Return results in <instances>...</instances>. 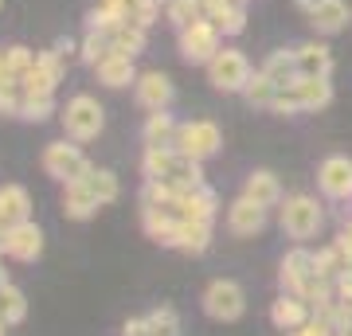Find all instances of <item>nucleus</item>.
Instances as JSON below:
<instances>
[{"label":"nucleus","mask_w":352,"mask_h":336,"mask_svg":"<svg viewBox=\"0 0 352 336\" xmlns=\"http://www.w3.org/2000/svg\"><path fill=\"white\" fill-rule=\"evenodd\" d=\"M43 172L55 176V180H63V184H71V180H87L94 168H90V161L75 149V145L55 141V145L43 149Z\"/></svg>","instance_id":"1"},{"label":"nucleus","mask_w":352,"mask_h":336,"mask_svg":"<svg viewBox=\"0 0 352 336\" xmlns=\"http://www.w3.org/2000/svg\"><path fill=\"white\" fill-rule=\"evenodd\" d=\"M243 309H247V298H243L239 282L219 278V282H212V286L204 289V313L212 321H239Z\"/></svg>","instance_id":"2"},{"label":"nucleus","mask_w":352,"mask_h":336,"mask_svg":"<svg viewBox=\"0 0 352 336\" xmlns=\"http://www.w3.org/2000/svg\"><path fill=\"white\" fill-rule=\"evenodd\" d=\"M176 153L180 157H192V161H204L219 149V129L212 122H188V125H176Z\"/></svg>","instance_id":"3"},{"label":"nucleus","mask_w":352,"mask_h":336,"mask_svg":"<svg viewBox=\"0 0 352 336\" xmlns=\"http://www.w3.org/2000/svg\"><path fill=\"white\" fill-rule=\"evenodd\" d=\"M321 227V208L309 196H289L282 208V231L289 238H314Z\"/></svg>","instance_id":"4"},{"label":"nucleus","mask_w":352,"mask_h":336,"mask_svg":"<svg viewBox=\"0 0 352 336\" xmlns=\"http://www.w3.org/2000/svg\"><path fill=\"white\" fill-rule=\"evenodd\" d=\"M0 243H4V254H8V258H16V262H36L39 250H43V231H39L32 219H24V223L4 227Z\"/></svg>","instance_id":"5"},{"label":"nucleus","mask_w":352,"mask_h":336,"mask_svg":"<svg viewBox=\"0 0 352 336\" xmlns=\"http://www.w3.org/2000/svg\"><path fill=\"white\" fill-rule=\"evenodd\" d=\"M63 125H67V133L75 141H90V137H98L102 133V106L94 98H75L71 106L63 110Z\"/></svg>","instance_id":"6"},{"label":"nucleus","mask_w":352,"mask_h":336,"mask_svg":"<svg viewBox=\"0 0 352 336\" xmlns=\"http://www.w3.org/2000/svg\"><path fill=\"white\" fill-rule=\"evenodd\" d=\"M212 82L219 90H247V82H251L247 59H243L239 51H219L212 59Z\"/></svg>","instance_id":"7"},{"label":"nucleus","mask_w":352,"mask_h":336,"mask_svg":"<svg viewBox=\"0 0 352 336\" xmlns=\"http://www.w3.org/2000/svg\"><path fill=\"white\" fill-rule=\"evenodd\" d=\"M278 278H282V289H286V293L302 298V289L317 278L314 254H309V250H289L286 258H282V274H278Z\"/></svg>","instance_id":"8"},{"label":"nucleus","mask_w":352,"mask_h":336,"mask_svg":"<svg viewBox=\"0 0 352 336\" xmlns=\"http://www.w3.org/2000/svg\"><path fill=\"white\" fill-rule=\"evenodd\" d=\"M317 184L325 192L329 199H349L352 196V161L344 157H329L317 172Z\"/></svg>","instance_id":"9"},{"label":"nucleus","mask_w":352,"mask_h":336,"mask_svg":"<svg viewBox=\"0 0 352 336\" xmlns=\"http://www.w3.org/2000/svg\"><path fill=\"white\" fill-rule=\"evenodd\" d=\"M227 227L235 231V235H258L266 227V208L263 203H254L251 196H243L231 203V212H227Z\"/></svg>","instance_id":"10"},{"label":"nucleus","mask_w":352,"mask_h":336,"mask_svg":"<svg viewBox=\"0 0 352 336\" xmlns=\"http://www.w3.org/2000/svg\"><path fill=\"white\" fill-rule=\"evenodd\" d=\"M180 47H184V59L200 63V59H215L219 47H215V27L196 20V24L184 27V39H180Z\"/></svg>","instance_id":"11"},{"label":"nucleus","mask_w":352,"mask_h":336,"mask_svg":"<svg viewBox=\"0 0 352 336\" xmlns=\"http://www.w3.org/2000/svg\"><path fill=\"white\" fill-rule=\"evenodd\" d=\"M208 238H212V223H204V219H176L173 247L188 250V254H204Z\"/></svg>","instance_id":"12"},{"label":"nucleus","mask_w":352,"mask_h":336,"mask_svg":"<svg viewBox=\"0 0 352 336\" xmlns=\"http://www.w3.org/2000/svg\"><path fill=\"white\" fill-rule=\"evenodd\" d=\"M63 212L71 215V219H90V215L98 212V196L90 192V180H71V184H67Z\"/></svg>","instance_id":"13"},{"label":"nucleus","mask_w":352,"mask_h":336,"mask_svg":"<svg viewBox=\"0 0 352 336\" xmlns=\"http://www.w3.org/2000/svg\"><path fill=\"white\" fill-rule=\"evenodd\" d=\"M270 321L282 328V333H294V328H302L309 317H305V301L294 298V293H282V298L270 305Z\"/></svg>","instance_id":"14"},{"label":"nucleus","mask_w":352,"mask_h":336,"mask_svg":"<svg viewBox=\"0 0 352 336\" xmlns=\"http://www.w3.org/2000/svg\"><path fill=\"white\" fill-rule=\"evenodd\" d=\"M28 208H32V199H28V192L20 184H8L4 192H0V231L12 223H24L28 219Z\"/></svg>","instance_id":"15"},{"label":"nucleus","mask_w":352,"mask_h":336,"mask_svg":"<svg viewBox=\"0 0 352 336\" xmlns=\"http://www.w3.org/2000/svg\"><path fill=\"white\" fill-rule=\"evenodd\" d=\"M59 75H63V71H59V59H55V55H43V59L24 75V90L28 94H51L55 82H59Z\"/></svg>","instance_id":"16"},{"label":"nucleus","mask_w":352,"mask_h":336,"mask_svg":"<svg viewBox=\"0 0 352 336\" xmlns=\"http://www.w3.org/2000/svg\"><path fill=\"white\" fill-rule=\"evenodd\" d=\"M98 78L106 87H126V82H133V55L110 51V55L98 63Z\"/></svg>","instance_id":"17"},{"label":"nucleus","mask_w":352,"mask_h":336,"mask_svg":"<svg viewBox=\"0 0 352 336\" xmlns=\"http://www.w3.org/2000/svg\"><path fill=\"white\" fill-rule=\"evenodd\" d=\"M168 98H173V87H168V78L164 75H145L138 82V102L145 106V110H164L168 106Z\"/></svg>","instance_id":"18"},{"label":"nucleus","mask_w":352,"mask_h":336,"mask_svg":"<svg viewBox=\"0 0 352 336\" xmlns=\"http://www.w3.org/2000/svg\"><path fill=\"white\" fill-rule=\"evenodd\" d=\"M145 231L149 238L164 243V247H173V231H176V215L168 208H145Z\"/></svg>","instance_id":"19"},{"label":"nucleus","mask_w":352,"mask_h":336,"mask_svg":"<svg viewBox=\"0 0 352 336\" xmlns=\"http://www.w3.org/2000/svg\"><path fill=\"white\" fill-rule=\"evenodd\" d=\"M309 16H314V24L321 27V32H340L344 20H349V8H344L340 0H317Z\"/></svg>","instance_id":"20"},{"label":"nucleus","mask_w":352,"mask_h":336,"mask_svg":"<svg viewBox=\"0 0 352 336\" xmlns=\"http://www.w3.org/2000/svg\"><path fill=\"white\" fill-rule=\"evenodd\" d=\"M176 164V153L168 149V145H149L145 149V161H141V168H145V176L149 180H164V176L173 172Z\"/></svg>","instance_id":"21"},{"label":"nucleus","mask_w":352,"mask_h":336,"mask_svg":"<svg viewBox=\"0 0 352 336\" xmlns=\"http://www.w3.org/2000/svg\"><path fill=\"white\" fill-rule=\"evenodd\" d=\"M266 78H270V82H274V87H294V82H298V55H274V59L266 63V71H263Z\"/></svg>","instance_id":"22"},{"label":"nucleus","mask_w":352,"mask_h":336,"mask_svg":"<svg viewBox=\"0 0 352 336\" xmlns=\"http://www.w3.org/2000/svg\"><path fill=\"white\" fill-rule=\"evenodd\" d=\"M325 71H329V51L325 47H302L298 51V75L302 78H325Z\"/></svg>","instance_id":"23"},{"label":"nucleus","mask_w":352,"mask_h":336,"mask_svg":"<svg viewBox=\"0 0 352 336\" xmlns=\"http://www.w3.org/2000/svg\"><path fill=\"white\" fill-rule=\"evenodd\" d=\"M243 196H251L254 203H263V208H270V203H278V180H274V172H254L251 180H247V192Z\"/></svg>","instance_id":"24"},{"label":"nucleus","mask_w":352,"mask_h":336,"mask_svg":"<svg viewBox=\"0 0 352 336\" xmlns=\"http://www.w3.org/2000/svg\"><path fill=\"white\" fill-rule=\"evenodd\" d=\"M0 317L8 324H20L28 317V301H24V293L8 282V286H0Z\"/></svg>","instance_id":"25"},{"label":"nucleus","mask_w":352,"mask_h":336,"mask_svg":"<svg viewBox=\"0 0 352 336\" xmlns=\"http://www.w3.org/2000/svg\"><path fill=\"white\" fill-rule=\"evenodd\" d=\"M298 98H302V110H317L329 102V82L325 78H298Z\"/></svg>","instance_id":"26"},{"label":"nucleus","mask_w":352,"mask_h":336,"mask_svg":"<svg viewBox=\"0 0 352 336\" xmlns=\"http://www.w3.org/2000/svg\"><path fill=\"white\" fill-rule=\"evenodd\" d=\"M176 141V125H173V117L168 113H153L149 117V125H145V145H173Z\"/></svg>","instance_id":"27"},{"label":"nucleus","mask_w":352,"mask_h":336,"mask_svg":"<svg viewBox=\"0 0 352 336\" xmlns=\"http://www.w3.org/2000/svg\"><path fill=\"white\" fill-rule=\"evenodd\" d=\"M173 199H176V188L168 180H149V184L141 188V203L145 208H168Z\"/></svg>","instance_id":"28"},{"label":"nucleus","mask_w":352,"mask_h":336,"mask_svg":"<svg viewBox=\"0 0 352 336\" xmlns=\"http://www.w3.org/2000/svg\"><path fill=\"white\" fill-rule=\"evenodd\" d=\"M314 270H317V278H340L344 274V258H340V250L337 247H329V250H317L314 254Z\"/></svg>","instance_id":"29"},{"label":"nucleus","mask_w":352,"mask_h":336,"mask_svg":"<svg viewBox=\"0 0 352 336\" xmlns=\"http://www.w3.org/2000/svg\"><path fill=\"white\" fill-rule=\"evenodd\" d=\"M87 180H90V192L98 196V203H113V199H118V176L113 172L98 168V172H90Z\"/></svg>","instance_id":"30"},{"label":"nucleus","mask_w":352,"mask_h":336,"mask_svg":"<svg viewBox=\"0 0 352 336\" xmlns=\"http://www.w3.org/2000/svg\"><path fill=\"white\" fill-rule=\"evenodd\" d=\"M149 328H153V336H176L180 333V321H176L173 309H153L149 313Z\"/></svg>","instance_id":"31"},{"label":"nucleus","mask_w":352,"mask_h":336,"mask_svg":"<svg viewBox=\"0 0 352 336\" xmlns=\"http://www.w3.org/2000/svg\"><path fill=\"white\" fill-rule=\"evenodd\" d=\"M274 94H278V87L266 75H258V78H251V82H247V98H251L254 106H270V102H274Z\"/></svg>","instance_id":"32"},{"label":"nucleus","mask_w":352,"mask_h":336,"mask_svg":"<svg viewBox=\"0 0 352 336\" xmlns=\"http://www.w3.org/2000/svg\"><path fill=\"white\" fill-rule=\"evenodd\" d=\"M20 113H24L28 122H43L51 113V94H28V98L20 102Z\"/></svg>","instance_id":"33"},{"label":"nucleus","mask_w":352,"mask_h":336,"mask_svg":"<svg viewBox=\"0 0 352 336\" xmlns=\"http://www.w3.org/2000/svg\"><path fill=\"white\" fill-rule=\"evenodd\" d=\"M32 67H36V63H32V55H28L24 47H12L8 55H4V71H8V78H24Z\"/></svg>","instance_id":"34"},{"label":"nucleus","mask_w":352,"mask_h":336,"mask_svg":"<svg viewBox=\"0 0 352 336\" xmlns=\"http://www.w3.org/2000/svg\"><path fill=\"white\" fill-rule=\"evenodd\" d=\"M168 16H173L180 27L196 24V16H200V0H173V4H168Z\"/></svg>","instance_id":"35"},{"label":"nucleus","mask_w":352,"mask_h":336,"mask_svg":"<svg viewBox=\"0 0 352 336\" xmlns=\"http://www.w3.org/2000/svg\"><path fill=\"white\" fill-rule=\"evenodd\" d=\"M289 336H337V328H333L325 317H314V321H305L302 328H294Z\"/></svg>","instance_id":"36"},{"label":"nucleus","mask_w":352,"mask_h":336,"mask_svg":"<svg viewBox=\"0 0 352 336\" xmlns=\"http://www.w3.org/2000/svg\"><path fill=\"white\" fill-rule=\"evenodd\" d=\"M215 24L223 32H243V8H227V12L215 16Z\"/></svg>","instance_id":"37"},{"label":"nucleus","mask_w":352,"mask_h":336,"mask_svg":"<svg viewBox=\"0 0 352 336\" xmlns=\"http://www.w3.org/2000/svg\"><path fill=\"white\" fill-rule=\"evenodd\" d=\"M106 55H110V51H106V39L90 36V39H87V47H82V59H87V63H102Z\"/></svg>","instance_id":"38"},{"label":"nucleus","mask_w":352,"mask_h":336,"mask_svg":"<svg viewBox=\"0 0 352 336\" xmlns=\"http://www.w3.org/2000/svg\"><path fill=\"white\" fill-rule=\"evenodd\" d=\"M122 336H153V328H149V317H145V321H126V328H122Z\"/></svg>","instance_id":"39"},{"label":"nucleus","mask_w":352,"mask_h":336,"mask_svg":"<svg viewBox=\"0 0 352 336\" xmlns=\"http://www.w3.org/2000/svg\"><path fill=\"white\" fill-rule=\"evenodd\" d=\"M4 78H8V71H4V55H0V82H4Z\"/></svg>","instance_id":"40"},{"label":"nucleus","mask_w":352,"mask_h":336,"mask_svg":"<svg viewBox=\"0 0 352 336\" xmlns=\"http://www.w3.org/2000/svg\"><path fill=\"white\" fill-rule=\"evenodd\" d=\"M337 336H352V324H349V328H340V333Z\"/></svg>","instance_id":"41"},{"label":"nucleus","mask_w":352,"mask_h":336,"mask_svg":"<svg viewBox=\"0 0 352 336\" xmlns=\"http://www.w3.org/2000/svg\"><path fill=\"white\" fill-rule=\"evenodd\" d=\"M4 328H8V321H4V317H0V336H4Z\"/></svg>","instance_id":"42"},{"label":"nucleus","mask_w":352,"mask_h":336,"mask_svg":"<svg viewBox=\"0 0 352 336\" xmlns=\"http://www.w3.org/2000/svg\"><path fill=\"white\" fill-rule=\"evenodd\" d=\"M0 286H8V278H4V270H0Z\"/></svg>","instance_id":"43"},{"label":"nucleus","mask_w":352,"mask_h":336,"mask_svg":"<svg viewBox=\"0 0 352 336\" xmlns=\"http://www.w3.org/2000/svg\"><path fill=\"white\" fill-rule=\"evenodd\" d=\"M0 235H4V231H0ZM0 250H4V243H0Z\"/></svg>","instance_id":"44"}]
</instances>
